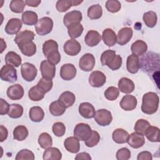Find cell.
<instances>
[{"mask_svg": "<svg viewBox=\"0 0 160 160\" xmlns=\"http://www.w3.org/2000/svg\"><path fill=\"white\" fill-rule=\"evenodd\" d=\"M144 135L151 142H159V129L156 126H150L146 129Z\"/></svg>", "mask_w": 160, "mask_h": 160, "instance_id": "cell-36", "label": "cell"}, {"mask_svg": "<svg viewBox=\"0 0 160 160\" xmlns=\"http://www.w3.org/2000/svg\"><path fill=\"white\" fill-rule=\"evenodd\" d=\"M82 15L81 11L74 10L66 13L63 18V23L67 27H69L70 26L80 23L82 21Z\"/></svg>", "mask_w": 160, "mask_h": 160, "instance_id": "cell-11", "label": "cell"}, {"mask_svg": "<svg viewBox=\"0 0 160 160\" xmlns=\"http://www.w3.org/2000/svg\"><path fill=\"white\" fill-rule=\"evenodd\" d=\"M128 144L134 149H138L142 147L145 143V139L144 135L141 133L134 132L129 135L128 139Z\"/></svg>", "mask_w": 160, "mask_h": 160, "instance_id": "cell-16", "label": "cell"}, {"mask_svg": "<svg viewBox=\"0 0 160 160\" xmlns=\"http://www.w3.org/2000/svg\"><path fill=\"white\" fill-rule=\"evenodd\" d=\"M116 157L118 160H128L131 158V151L126 148H122L118 150Z\"/></svg>", "mask_w": 160, "mask_h": 160, "instance_id": "cell-54", "label": "cell"}, {"mask_svg": "<svg viewBox=\"0 0 160 160\" xmlns=\"http://www.w3.org/2000/svg\"><path fill=\"white\" fill-rule=\"evenodd\" d=\"M38 143L42 149H47L52 145V137L47 132L41 133L38 138Z\"/></svg>", "mask_w": 160, "mask_h": 160, "instance_id": "cell-41", "label": "cell"}, {"mask_svg": "<svg viewBox=\"0 0 160 160\" xmlns=\"http://www.w3.org/2000/svg\"><path fill=\"white\" fill-rule=\"evenodd\" d=\"M122 62V57L120 55H115V56L112 58V59L109 62L107 66L110 68L112 71H116L119 69Z\"/></svg>", "mask_w": 160, "mask_h": 160, "instance_id": "cell-53", "label": "cell"}, {"mask_svg": "<svg viewBox=\"0 0 160 160\" xmlns=\"http://www.w3.org/2000/svg\"><path fill=\"white\" fill-rule=\"evenodd\" d=\"M119 95V90L114 86H110L104 92L105 98L109 101L116 100Z\"/></svg>", "mask_w": 160, "mask_h": 160, "instance_id": "cell-46", "label": "cell"}, {"mask_svg": "<svg viewBox=\"0 0 160 160\" xmlns=\"http://www.w3.org/2000/svg\"><path fill=\"white\" fill-rule=\"evenodd\" d=\"M126 68L129 72L131 74H136L140 68L139 59L138 56L131 54L127 58Z\"/></svg>", "mask_w": 160, "mask_h": 160, "instance_id": "cell-22", "label": "cell"}, {"mask_svg": "<svg viewBox=\"0 0 160 160\" xmlns=\"http://www.w3.org/2000/svg\"><path fill=\"white\" fill-rule=\"evenodd\" d=\"M21 19L22 22L26 25H36L38 21V16L34 11H26L22 13Z\"/></svg>", "mask_w": 160, "mask_h": 160, "instance_id": "cell-31", "label": "cell"}, {"mask_svg": "<svg viewBox=\"0 0 160 160\" xmlns=\"http://www.w3.org/2000/svg\"><path fill=\"white\" fill-rule=\"evenodd\" d=\"M100 141V135L96 131H92V134L89 138L84 141L85 145L88 148H92L96 146Z\"/></svg>", "mask_w": 160, "mask_h": 160, "instance_id": "cell-51", "label": "cell"}, {"mask_svg": "<svg viewBox=\"0 0 160 160\" xmlns=\"http://www.w3.org/2000/svg\"><path fill=\"white\" fill-rule=\"evenodd\" d=\"M26 4L28 5V6L31 7H38L41 2V1H36V0H27L25 1Z\"/></svg>", "mask_w": 160, "mask_h": 160, "instance_id": "cell-59", "label": "cell"}, {"mask_svg": "<svg viewBox=\"0 0 160 160\" xmlns=\"http://www.w3.org/2000/svg\"><path fill=\"white\" fill-rule=\"evenodd\" d=\"M106 81L105 74L99 71H94L91 73L89 77V83L94 88L102 87Z\"/></svg>", "mask_w": 160, "mask_h": 160, "instance_id": "cell-10", "label": "cell"}, {"mask_svg": "<svg viewBox=\"0 0 160 160\" xmlns=\"http://www.w3.org/2000/svg\"><path fill=\"white\" fill-rule=\"evenodd\" d=\"M29 116L32 121L39 122L43 119L44 117V112L41 107L33 106L29 110Z\"/></svg>", "mask_w": 160, "mask_h": 160, "instance_id": "cell-33", "label": "cell"}, {"mask_svg": "<svg viewBox=\"0 0 160 160\" xmlns=\"http://www.w3.org/2000/svg\"><path fill=\"white\" fill-rule=\"evenodd\" d=\"M102 39L106 45L109 47H111L115 45L116 43L117 36L115 32L112 29L107 28L102 31Z\"/></svg>", "mask_w": 160, "mask_h": 160, "instance_id": "cell-24", "label": "cell"}, {"mask_svg": "<svg viewBox=\"0 0 160 160\" xmlns=\"http://www.w3.org/2000/svg\"><path fill=\"white\" fill-rule=\"evenodd\" d=\"M101 41V34L96 31H89L84 38L85 43L89 47H94L98 45Z\"/></svg>", "mask_w": 160, "mask_h": 160, "instance_id": "cell-21", "label": "cell"}, {"mask_svg": "<svg viewBox=\"0 0 160 160\" xmlns=\"http://www.w3.org/2000/svg\"><path fill=\"white\" fill-rule=\"evenodd\" d=\"M77 70L72 64H63L60 69V76L65 81H70L75 78Z\"/></svg>", "mask_w": 160, "mask_h": 160, "instance_id": "cell-13", "label": "cell"}, {"mask_svg": "<svg viewBox=\"0 0 160 160\" xmlns=\"http://www.w3.org/2000/svg\"><path fill=\"white\" fill-rule=\"evenodd\" d=\"M116 55V51L111 49L104 51L101 56V62L102 66H107Z\"/></svg>", "mask_w": 160, "mask_h": 160, "instance_id": "cell-47", "label": "cell"}, {"mask_svg": "<svg viewBox=\"0 0 160 160\" xmlns=\"http://www.w3.org/2000/svg\"><path fill=\"white\" fill-rule=\"evenodd\" d=\"M45 94L37 85L32 87L28 91V96L32 101H41L44 98Z\"/></svg>", "mask_w": 160, "mask_h": 160, "instance_id": "cell-38", "label": "cell"}, {"mask_svg": "<svg viewBox=\"0 0 160 160\" xmlns=\"http://www.w3.org/2000/svg\"><path fill=\"white\" fill-rule=\"evenodd\" d=\"M34 36L35 34L32 31L29 30H25L17 34L14 41L17 44L25 43L29 41H32Z\"/></svg>", "mask_w": 160, "mask_h": 160, "instance_id": "cell-25", "label": "cell"}, {"mask_svg": "<svg viewBox=\"0 0 160 160\" xmlns=\"http://www.w3.org/2000/svg\"><path fill=\"white\" fill-rule=\"evenodd\" d=\"M142 19L145 24L150 28H154L156 25L158 21L156 13L152 11H149L145 12L143 14Z\"/></svg>", "mask_w": 160, "mask_h": 160, "instance_id": "cell-37", "label": "cell"}, {"mask_svg": "<svg viewBox=\"0 0 160 160\" xmlns=\"http://www.w3.org/2000/svg\"><path fill=\"white\" fill-rule=\"evenodd\" d=\"M7 96L11 100H19L24 96V89L19 84L10 86L7 89Z\"/></svg>", "mask_w": 160, "mask_h": 160, "instance_id": "cell-15", "label": "cell"}, {"mask_svg": "<svg viewBox=\"0 0 160 160\" xmlns=\"http://www.w3.org/2000/svg\"><path fill=\"white\" fill-rule=\"evenodd\" d=\"M138 104L137 99L132 95H125L121 99L119 105L121 108L126 111H132L136 108Z\"/></svg>", "mask_w": 160, "mask_h": 160, "instance_id": "cell-17", "label": "cell"}, {"mask_svg": "<svg viewBox=\"0 0 160 160\" xmlns=\"http://www.w3.org/2000/svg\"><path fill=\"white\" fill-rule=\"evenodd\" d=\"M68 34L72 39L79 38L82 33L84 28L81 23L72 24L68 28Z\"/></svg>", "mask_w": 160, "mask_h": 160, "instance_id": "cell-40", "label": "cell"}, {"mask_svg": "<svg viewBox=\"0 0 160 160\" xmlns=\"http://www.w3.org/2000/svg\"><path fill=\"white\" fill-rule=\"evenodd\" d=\"M102 15V8L99 4L90 6L88 9V16L91 19H98Z\"/></svg>", "mask_w": 160, "mask_h": 160, "instance_id": "cell-39", "label": "cell"}, {"mask_svg": "<svg viewBox=\"0 0 160 160\" xmlns=\"http://www.w3.org/2000/svg\"><path fill=\"white\" fill-rule=\"evenodd\" d=\"M131 50L133 54L138 56H141L147 51L148 45L142 40H137L132 44Z\"/></svg>", "mask_w": 160, "mask_h": 160, "instance_id": "cell-29", "label": "cell"}, {"mask_svg": "<svg viewBox=\"0 0 160 160\" xmlns=\"http://www.w3.org/2000/svg\"><path fill=\"white\" fill-rule=\"evenodd\" d=\"M53 28V21L49 17H43L39 19L35 25V29L38 34L45 36L49 34Z\"/></svg>", "mask_w": 160, "mask_h": 160, "instance_id": "cell-3", "label": "cell"}, {"mask_svg": "<svg viewBox=\"0 0 160 160\" xmlns=\"http://www.w3.org/2000/svg\"><path fill=\"white\" fill-rule=\"evenodd\" d=\"M21 72L22 78L25 81L31 82L36 78L38 71L34 64L29 62H24L21 65Z\"/></svg>", "mask_w": 160, "mask_h": 160, "instance_id": "cell-6", "label": "cell"}, {"mask_svg": "<svg viewBox=\"0 0 160 160\" xmlns=\"http://www.w3.org/2000/svg\"><path fill=\"white\" fill-rule=\"evenodd\" d=\"M134 88L135 86L133 81L128 78H122L119 80L118 88L123 93H131L134 90Z\"/></svg>", "mask_w": 160, "mask_h": 160, "instance_id": "cell-23", "label": "cell"}, {"mask_svg": "<svg viewBox=\"0 0 160 160\" xmlns=\"http://www.w3.org/2000/svg\"><path fill=\"white\" fill-rule=\"evenodd\" d=\"M92 134L90 126L85 123H79L74 129V136L79 141H85L89 138Z\"/></svg>", "mask_w": 160, "mask_h": 160, "instance_id": "cell-4", "label": "cell"}, {"mask_svg": "<svg viewBox=\"0 0 160 160\" xmlns=\"http://www.w3.org/2000/svg\"><path fill=\"white\" fill-rule=\"evenodd\" d=\"M52 79H47L44 78H41L37 84V86L45 93L49 92L52 89Z\"/></svg>", "mask_w": 160, "mask_h": 160, "instance_id": "cell-49", "label": "cell"}, {"mask_svg": "<svg viewBox=\"0 0 160 160\" xmlns=\"http://www.w3.org/2000/svg\"><path fill=\"white\" fill-rule=\"evenodd\" d=\"M28 130L24 126H18L13 131V138L19 141H24L28 136Z\"/></svg>", "mask_w": 160, "mask_h": 160, "instance_id": "cell-34", "label": "cell"}, {"mask_svg": "<svg viewBox=\"0 0 160 160\" xmlns=\"http://www.w3.org/2000/svg\"><path fill=\"white\" fill-rule=\"evenodd\" d=\"M95 62L94 56L91 53H86L80 58L79 67L82 71L89 72L93 69L95 66Z\"/></svg>", "mask_w": 160, "mask_h": 160, "instance_id": "cell-9", "label": "cell"}, {"mask_svg": "<svg viewBox=\"0 0 160 160\" xmlns=\"http://www.w3.org/2000/svg\"><path fill=\"white\" fill-rule=\"evenodd\" d=\"M0 128H1V139H0V141H1V142H3L8 138V132L7 129L4 126H3L2 125H1Z\"/></svg>", "mask_w": 160, "mask_h": 160, "instance_id": "cell-58", "label": "cell"}, {"mask_svg": "<svg viewBox=\"0 0 160 160\" xmlns=\"http://www.w3.org/2000/svg\"><path fill=\"white\" fill-rule=\"evenodd\" d=\"M75 159H83V160H91V157L90 155L86 152H82L76 155L75 157Z\"/></svg>", "mask_w": 160, "mask_h": 160, "instance_id": "cell-57", "label": "cell"}, {"mask_svg": "<svg viewBox=\"0 0 160 160\" xmlns=\"http://www.w3.org/2000/svg\"><path fill=\"white\" fill-rule=\"evenodd\" d=\"M10 108V105L4 100L2 98L0 99V114L4 115L8 114L9 110Z\"/></svg>", "mask_w": 160, "mask_h": 160, "instance_id": "cell-55", "label": "cell"}, {"mask_svg": "<svg viewBox=\"0 0 160 160\" xmlns=\"http://www.w3.org/2000/svg\"><path fill=\"white\" fill-rule=\"evenodd\" d=\"M138 160H152V156L149 151H142L138 154L137 157Z\"/></svg>", "mask_w": 160, "mask_h": 160, "instance_id": "cell-56", "label": "cell"}, {"mask_svg": "<svg viewBox=\"0 0 160 160\" xmlns=\"http://www.w3.org/2000/svg\"><path fill=\"white\" fill-rule=\"evenodd\" d=\"M61 158V152L54 147L47 148L43 152V159L44 160H60Z\"/></svg>", "mask_w": 160, "mask_h": 160, "instance_id": "cell-30", "label": "cell"}, {"mask_svg": "<svg viewBox=\"0 0 160 160\" xmlns=\"http://www.w3.org/2000/svg\"><path fill=\"white\" fill-rule=\"evenodd\" d=\"M159 98L158 95L154 92H148L142 96L141 111L146 114L155 113L159 108Z\"/></svg>", "mask_w": 160, "mask_h": 160, "instance_id": "cell-1", "label": "cell"}, {"mask_svg": "<svg viewBox=\"0 0 160 160\" xmlns=\"http://www.w3.org/2000/svg\"><path fill=\"white\" fill-rule=\"evenodd\" d=\"M71 6H73V0H59L56 4V9L60 12L67 11Z\"/></svg>", "mask_w": 160, "mask_h": 160, "instance_id": "cell-45", "label": "cell"}, {"mask_svg": "<svg viewBox=\"0 0 160 160\" xmlns=\"http://www.w3.org/2000/svg\"><path fill=\"white\" fill-rule=\"evenodd\" d=\"M64 51L69 56H74L78 54L81 50L80 43L74 39L68 40L63 46Z\"/></svg>", "mask_w": 160, "mask_h": 160, "instance_id": "cell-12", "label": "cell"}, {"mask_svg": "<svg viewBox=\"0 0 160 160\" xmlns=\"http://www.w3.org/2000/svg\"><path fill=\"white\" fill-rule=\"evenodd\" d=\"M18 46L21 52L26 56H32L36 52V45L33 41L19 44Z\"/></svg>", "mask_w": 160, "mask_h": 160, "instance_id": "cell-27", "label": "cell"}, {"mask_svg": "<svg viewBox=\"0 0 160 160\" xmlns=\"http://www.w3.org/2000/svg\"><path fill=\"white\" fill-rule=\"evenodd\" d=\"M133 35V31L131 28L129 27H124L121 29L117 36L116 42L121 45L123 46L126 44L132 38Z\"/></svg>", "mask_w": 160, "mask_h": 160, "instance_id": "cell-14", "label": "cell"}, {"mask_svg": "<svg viewBox=\"0 0 160 160\" xmlns=\"http://www.w3.org/2000/svg\"><path fill=\"white\" fill-rule=\"evenodd\" d=\"M23 108L18 104H12L10 105V108L8 112V116L14 119L19 118L23 114Z\"/></svg>", "mask_w": 160, "mask_h": 160, "instance_id": "cell-42", "label": "cell"}, {"mask_svg": "<svg viewBox=\"0 0 160 160\" xmlns=\"http://www.w3.org/2000/svg\"><path fill=\"white\" fill-rule=\"evenodd\" d=\"M40 71L42 78L47 79H52L56 74V65L48 60H44L41 63Z\"/></svg>", "mask_w": 160, "mask_h": 160, "instance_id": "cell-8", "label": "cell"}, {"mask_svg": "<svg viewBox=\"0 0 160 160\" xmlns=\"http://www.w3.org/2000/svg\"><path fill=\"white\" fill-rule=\"evenodd\" d=\"M35 158L34 153L27 149H23L19 151L15 158L16 160H22V159H30L34 160Z\"/></svg>", "mask_w": 160, "mask_h": 160, "instance_id": "cell-48", "label": "cell"}, {"mask_svg": "<svg viewBox=\"0 0 160 160\" xmlns=\"http://www.w3.org/2000/svg\"><path fill=\"white\" fill-rule=\"evenodd\" d=\"M78 110L80 115L86 119L94 118L96 114L94 107L91 103L88 102L81 103L79 106Z\"/></svg>", "mask_w": 160, "mask_h": 160, "instance_id": "cell-19", "label": "cell"}, {"mask_svg": "<svg viewBox=\"0 0 160 160\" xmlns=\"http://www.w3.org/2000/svg\"><path fill=\"white\" fill-rule=\"evenodd\" d=\"M42 52L49 61L54 65L61 61V54L58 51V44L52 39L46 41L42 45Z\"/></svg>", "mask_w": 160, "mask_h": 160, "instance_id": "cell-2", "label": "cell"}, {"mask_svg": "<svg viewBox=\"0 0 160 160\" xmlns=\"http://www.w3.org/2000/svg\"><path fill=\"white\" fill-rule=\"evenodd\" d=\"M22 28V22L18 18H12L5 26V32L10 35L18 34Z\"/></svg>", "mask_w": 160, "mask_h": 160, "instance_id": "cell-18", "label": "cell"}, {"mask_svg": "<svg viewBox=\"0 0 160 160\" xmlns=\"http://www.w3.org/2000/svg\"><path fill=\"white\" fill-rule=\"evenodd\" d=\"M64 146L66 149L71 153H77L80 149L79 140L75 136L66 138L64 141Z\"/></svg>", "mask_w": 160, "mask_h": 160, "instance_id": "cell-20", "label": "cell"}, {"mask_svg": "<svg viewBox=\"0 0 160 160\" xmlns=\"http://www.w3.org/2000/svg\"><path fill=\"white\" fill-rule=\"evenodd\" d=\"M54 134L57 137H62L66 132L65 125L61 122H56L54 123L52 128Z\"/></svg>", "mask_w": 160, "mask_h": 160, "instance_id": "cell-52", "label": "cell"}, {"mask_svg": "<svg viewBox=\"0 0 160 160\" xmlns=\"http://www.w3.org/2000/svg\"><path fill=\"white\" fill-rule=\"evenodd\" d=\"M129 135V133L124 129L118 128L113 131L112 138L115 142L118 144H124L127 142Z\"/></svg>", "mask_w": 160, "mask_h": 160, "instance_id": "cell-28", "label": "cell"}, {"mask_svg": "<svg viewBox=\"0 0 160 160\" xmlns=\"http://www.w3.org/2000/svg\"><path fill=\"white\" fill-rule=\"evenodd\" d=\"M95 121L101 126L109 125L112 120L111 112L105 109H101L96 112L94 116Z\"/></svg>", "mask_w": 160, "mask_h": 160, "instance_id": "cell-7", "label": "cell"}, {"mask_svg": "<svg viewBox=\"0 0 160 160\" xmlns=\"http://www.w3.org/2000/svg\"><path fill=\"white\" fill-rule=\"evenodd\" d=\"M106 8L109 12L115 13L121 9V4L119 1L108 0L106 2Z\"/></svg>", "mask_w": 160, "mask_h": 160, "instance_id": "cell-50", "label": "cell"}, {"mask_svg": "<svg viewBox=\"0 0 160 160\" xmlns=\"http://www.w3.org/2000/svg\"><path fill=\"white\" fill-rule=\"evenodd\" d=\"M66 108L58 101H53L49 105V112L54 116H59L62 115L66 111Z\"/></svg>", "mask_w": 160, "mask_h": 160, "instance_id": "cell-35", "label": "cell"}, {"mask_svg": "<svg viewBox=\"0 0 160 160\" xmlns=\"http://www.w3.org/2000/svg\"><path fill=\"white\" fill-rule=\"evenodd\" d=\"M151 126L149 121H148L146 119H138L136 122L135 123L134 129L135 132H139L142 134V135H144V133L146 131V129Z\"/></svg>", "mask_w": 160, "mask_h": 160, "instance_id": "cell-43", "label": "cell"}, {"mask_svg": "<svg viewBox=\"0 0 160 160\" xmlns=\"http://www.w3.org/2000/svg\"><path fill=\"white\" fill-rule=\"evenodd\" d=\"M0 77L2 81L11 83L14 82L18 79L17 71L14 66L6 64L3 66L1 69Z\"/></svg>", "mask_w": 160, "mask_h": 160, "instance_id": "cell-5", "label": "cell"}, {"mask_svg": "<svg viewBox=\"0 0 160 160\" xmlns=\"http://www.w3.org/2000/svg\"><path fill=\"white\" fill-rule=\"evenodd\" d=\"M26 2L22 0H12L9 4V8L12 12L15 13H21L24 11Z\"/></svg>", "mask_w": 160, "mask_h": 160, "instance_id": "cell-44", "label": "cell"}, {"mask_svg": "<svg viewBox=\"0 0 160 160\" xmlns=\"http://www.w3.org/2000/svg\"><path fill=\"white\" fill-rule=\"evenodd\" d=\"M5 62L6 64L14 67H19L21 64L22 59L20 55L14 51L8 52L5 56Z\"/></svg>", "mask_w": 160, "mask_h": 160, "instance_id": "cell-32", "label": "cell"}, {"mask_svg": "<svg viewBox=\"0 0 160 160\" xmlns=\"http://www.w3.org/2000/svg\"><path fill=\"white\" fill-rule=\"evenodd\" d=\"M58 101L66 108H69L72 106L75 101H76V97L74 93L70 91H65L62 92L60 96L59 97Z\"/></svg>", "mask_w": 160, "mask_h": 160, "instance_id": "cell-26", "label": "cell"}]
</instances>
